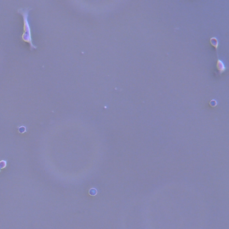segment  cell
Here are the masks:
<instances>
[{
	"instance_id": "obj_3",
	"label": "cell",
	"mask_w": 229,
	"mask_h": 229,
	"mask_svg": "<svg viewBox=\"0 0 229 229\" xmlns=\"http://www.w3.org/2000/svg\"><path fill=\"white\" fill-rule=\"evenodd\" d=\"M210 43L212 44V46H214V47L216 48V49H217V48H218V40H217V38H215V37L211 38Z\"/></svg>"
},
{
	"instance_id": "obj_1",
	"label": "cell",
	"mask_w": 229,
	"mask_h": 229,
	"mask_svg": "<svg viewBox=\"0 0 229 229\" xmlns=\"http://www.w3.org/2000/svg\"><path fill=\"white\" fill-rule=\"evenodd\" d=\"M30 8H21L18 9V12L23 15L24 17V33L22 35V40L25 42L29 43L30 45L31 49L37 48V46L33 43L32 40V35H31V30H30V22H29V13Z\"/></svg>"
},
{
	"instance_id": "obj_2",
	"label": "cell",
	"mask_w": 229,
	"mask_h": 229,
	"mask_svg": "<svg viewBox=\"0 0 229 229\" xmlns=\"http://www.w3.org/2000/svg\"><path fill=\"white\" fill-rule=\"evenodd\" d=\"M217 68L220 73H223V72H226V67L225 66L224 62L221 60L219 57H217Z\"/></svg>"
},
{
	"instance_id": "obj_5",
	"label": "cell",
	"mask_w": 229,
	"mask_h": 229,
	"mask_svg": "<svg viewBox=\"0 0 229 229\" xmlns=\"http://www.w3.org/2000/svg\"><path fill=\"white\" fill-rule=\"evenodd\" d=\"M6 166V162L5 160H2L1 162H0V168H5Z\"/></svg>"
},
{
	"instance_id": "obj_6",
	"label": "cell",
	"mask_w": 229,
	"mask_h": 229,
	"mask_svg": "<svg viewBox=\"0 0 229 229\" xmlns=\"http://www.w3.org/2000/svg\"><path fill=\"white\" fill-rule=\"evenodd\" d=\"M211 105H212V106H216V105H217V102H216V101H214V99H213V101L211 102Z\"/></svg>"
},
{
	"instance_id": "obj_4",
	"label": "cell",
	"mask_w": 229,
	"mask_h": 229,
	"mask_svg": "<svg viewBox=\"0 0 229 229\" xmlns=\"http://www.w3.org/2000/svg\"><path fill=\"white\" fill-rule=\"evenodd\" d=\"M18 131L20 132V133H24L25 131H26V128H25V126H20L18 128Z\"/></svg>"
}]
</instances>
